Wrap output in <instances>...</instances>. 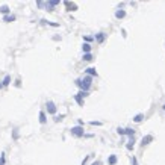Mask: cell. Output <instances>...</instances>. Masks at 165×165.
Here are the masks:
<instances>
[{
	"mask_svg": "<svg viewBox=\"0 0 165 165\" xmlns=\"http://www.w3.org/2000/svg\"><path fill=\"white\" fill-rule=\"evenodd\" d=\"M91 82H92V77L91 76H86L83 80H76V83L82 88V91H86V92H88V88L91 86Z\"/></svg>",
	"mask_w": 165,
	"mask_h": 165,
	"instance_id": "obj_1",
	"label": "cell"
},
{
	"mask_svg": "<svg viewBox=\"0 0 165 165\" xmlns=\"http://www.w3.org/2000/svg\"><path fill=\"white\" fill-rule=\"evenodd\" d=\"M71 135H74V136H83V129L79 127V126L73 127V129H71Z\"/></svg>",
	"mask_w": 165,
	"mask_h": 165,
	"instance_id": "obj_2",
	"label": "cell"
},
{
	"mask_svg": "<svg viewBox=\"0 0 165 165\" xmlns=\"http://www.w3.org/2000/svg\"><path fill=\"white\" fill-rule=\"evenodd\" d=\"M47 111H49V114H56V106H55V103L53 102H47Z\"/></svg>",
	"mask_w": 165,
	"mask_h": 165,
	"instance_id": "obj_3",
	"label": "cell"
},
{
	"mask_svg": "<svg viewBox=\"0 0 165 165\" xmlns=\"http://www.w3.org/2000/svg\"><path fill=\"white\" fill-rule=\"evenodd\" d=\"M152 140H153V136H152V135H147L145 138H142V142H141V145H147V144H149Z\"/></svg>",
	"mask_w": 165,
	"mask_h": 165,
	"instance_id": "obj_4",
	"label": "cell"
},
{
	"mask_svg": "<svg viewBox=\"0 0 165 165\" xmlns=\"http://www.w3.org/2000/svg\"><path fill=\"white\" fill-rule=\"evenodd\" d=\"M108 164H109V165H115V164H117V156H114V154H112V156H109Z\"/></svg>",
	"mask_w": 165,
	"mask_h": 165,
	"instance_id": "obj_5",
	"label": "cell"
},
{
	"mask_svg": "<svg viewBox=\"0 0 165 165\" xmlns=\"http://www.w3.org/2000/svg\"><path fill=\"white\" fill-rule=\"evenodd\" d=\"M86 73H88L89 76H97V71H95V68H92V67L86 68Z\"/></svg>",
	"mask_w": 165,
	"mask_h": 165,
	"instance_id": "obj_6",
	"label": "cell"
},
{
	"mask_svg": "<svg viewBox=\"0 0 165 165\" xmlns=\"http://www.w3.org/2000/svg\"><path fill=\"white\" fill-rule=\"evenodd\" d=\"M65 6L68 8V11H76V5H74V3H70V2H65Z\"/></svg>",
	"mask_w": 165,
	"mask_h": 165,
	"instance_id": "obj_7",
	"label": "cell"
},
{
	"mask_svg": "<svg viewBox=\"0 0 165 165\" xmlns=\"http://www.w3.org/2000/svg\"><path fill=\"white\" fill-rule=\"evenodd\" d=\"M142 118H144V115H142V114H138V115L133 118V121H135V123H141V121H142Z\"/></svg>",
	"mask_w": 165,
	"mask_h": 165,
	"instance_id": "obj_8",
	"label": "cell"
},
{
	"mask_svg": "<svg viewBox=\"0 0 165 165\" xmlns=\"http://www.w3.org/2000/svg\"><path fill=\"white\" fill-rule=\"evenodd\" d=\"M39 123L41 124L46 123V114H44V112H39Z\"/></svg>",
	"mask_w": 165,
	"mask_h": 165,
	"instance_id": "obj_9",
	"label": "cell"
},
{
	"mask_svg": "<svg viewBox=\"0 0 165 165\" xmlns=\"http://www.w3.org/2000/svg\"><path fill=\"white\" fill-rule=\"evenodd\" d=\"M3 20L9 23V21H14V20H15V17H14V15H5V17H3Z\"/></svg>",
	"mask_w": 165,
	"mask_h": 165,
	"instance_id": "obj_10",
	"label": "cell"
},
{
	"mask_svg": "<svg viewBox=\"0 0 165 165\" xmlns=\"http://www.w3.org/2000/svg\"><path fill=\"white\" fill-rule=\"evenodd\" d=\"M124 15H126L124 11H117V12H115V17H117V18H123Z\"/></svg>",
	"mask_w": 165,
	"mask_h": 165,
	"instance_id": "obj_11",
	"label": "cell"
},
{
	"mask_svg": "<svg viewBox=\"0 0 165 165\" xmlns=\"http://www.w3.org/2000/svg\"><path fill=\"white\" fill-rule=\"evenodd\" d=\"M82 50L85 51V53H89V50H91V46H89V44H83V46H82Z\"/></svg>",
	"mask_w": 165,
	"mask_h": 165,
	"instance_id": "obj_12",
	"label": "cell"
},
{
	"mask_svg": "<svg viewBox=\"0 0 165 165\" xmlns=\"http://www.w3.org/2000/svg\"><path fill=\"white\" fill-rule=\"evenodd\" d=\"M0 12H2V14H8V12H9V8H8V6L5 5V6L0 8Z\"/></svg>",
	"mask_w": 165,
	"mask_h": 165,
	"instance_id": "obj_13",
	"label": "cell"
},
{
	"mask_svg": "<svg viewBox=\"0 0 165 165\" xmlns=\"http://www.w3.org/2000/svg\"><path fill=\"white\" fill-rule=\"evenodd\" d=\"M92 59V55L91 53H85L83 55V61H91Z\"/></svg>",
	"mask_w": 165,
	"mask_h": 165,
	"instance_id": "obj_14",
	"label": "cell"
},
{
	"mask_svg": "<svg viewBox=\"0 0 165 165\" xmlns=\"http://www.w3.org/2000/svg\"><path fill=\"white\" fill-rule=\"evenodd\" d=\"M74 99H76V102H77V103H79V105H80V106H83V100H82V97H79V95H76V97H74Z\"/></svg>",
	"mask_w": 165,
	"mask_h": 165,
	"instance_id": "obj_15",
	"label": "cell"
},
{
	"mask_svg": "<svg viewBox=\"0 0 165 165\" xmlns=\"http://www.w3.org/2000/svg\"><path fill=\"white\" fill-rule=\"evenodd\" d=\"M103 39H105V35H103V33H99V35H97V41H99V42H102Z\"/></svg>",
	"mask_w": 165,
	"mask_h": 165,
	"instance_id": "obj_16",
	"label": "cell"
},
{
	"mask_svg": "<svg viewBox=\"0 0 165 165\" xmlns=\"http://www.w3.org/2000/svg\"><path fill=\"white\" fill-rule=\"evenodd\" d=\"M9 80H11V77H9V76H6V77H5V80H3V85H9Z\"/></svg>",
	"mask_w": 165,
	"mask_h": 165,
	"instance_id": "obj_17",
	"label": "cell"
},
{
	"mask_svg": "<svg viewBox=\"0 0 165 165\" xmlns=\"http://www.w3.org/2000/svg\"><path fill=\"white\" fill-rule=\"evenodd\" d=\"M124 132H126V135H133V133H135L132 129H124Z\"/></svg>",
	"mask_w": 165,
	"mask_h": 165,
	"instance_id": "obj_18",
	"label": "cell"
},
{
	"mask_svg": "<svg viewBox=\"0 0 165 165\" xmlns=\"http://www.w3.org/2000/svg\"><path fill=\"white\" fill-rule=\"evenodd\" d=\"M117 132H118L120 135H126V132H124V129H120V127H118V129H117Z\"/></svg>",
	"mask_w": 165,
	"mask_h": 165,
	"instance_id": "obj_19",
	"label": "cell"
},
{
	"mask_svg": "<svg viewBox=\"0 0 165 165\" xmlns=\"http://www.w3.org/2000/svg\"><path fill=\"white\" fill-rule=\"evenodd\" d=\"M5 164V154H2V158H0V165Z\"/></svg>",
	"mask_w": 165,
	"mask_h": 165,
	"instance_id": "obj_20",
	"label": "cell"
},
{
	"mask_svg": "<svg viewBox=\"0 0 165 165\" xmlns=\"http://www.w3.org/2000/svg\"><path fill=\"white\" fill-rule=\"evenodd\" d=\"M132 162H133V165H138V162H136V158H132Z\"/></svg>",
	"mask_w": 165,
	"mask_h": 165,
	"instance_id": "obj_21",
	"label": "cell"
},
{
	"mask_svg": "<svg viewBox=\"0 0 165 165\" xmlns=\"http://www.w3.org/2000/svg\"><path fill=\"white\" fill-rule=\"evenodd\" d=\"M92 165H100V162H95V164H92Z\"/></svg>",
	"mask_w": 165,
	"mask_h": 165,
	"instance_id": "obj_22",
	"label": "cell"
},
{
	"mask_svg": "<svg viewBox=\"0 0 165 165\" xmlns=\"http://www.w3.org/2000/svg\"><path fill=\"white\" fill-rule=\"evenodd\" d=\"M162 108H164V111H165V105H164V106H162Z\"/></svg>",
	"mask_w": 165,
	"mask_h": 165,
	"instance_id": "obj_23",
	"label": "cell"
},
{
	"mask_svg": "<svg viewBox=\"0 0 165 165\" xmlns=\"http://www.w3.org/2000/svg\"><path fill=\"white\" fill-rule=\"evenodd\" d=\"M2 85H3V83H0V88H2Z\"/></svg>",
	"mask_w": 165,
	"mask_h": 165,
	"instance_id": "obj_24",
	"label": "cell"
}]
</instances>
